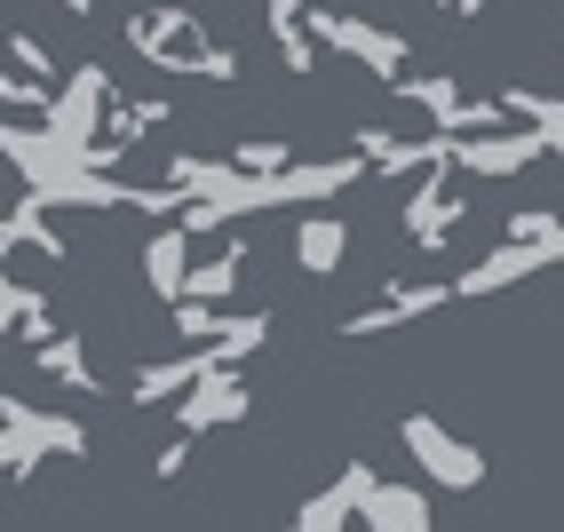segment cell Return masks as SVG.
<instances>
[{
	"label": "cell",
	"instance_id": "cell-1",
	"mask_svg": "<svg viewBox=\"0 0 564 532\" xmlns=\"http://www.w3.org/2000/svg\"><path fill=\"white\" fill-rule=\"evenodd\" d=\"M405 445L422 453V469H430V477H445V485H477V477H485V462H477L462 437H437V422H413V430H405Z\"/></svg>",
	"mask_w": 564,
	"mask_h": 532
},
{
	"label": "cell",
	"instance_id": "cell-2",
	"mask_svg": "<svg viewBox=\"0 0 564 532\" xmlns=\"http://www.w3.org/2000/svg\"><path fill=\"white\" fill-rule=\"evenodd\" d=\"M343 247H350L343 222H303V239H294V262H303L311 279H334V271H343Z\"/></svg>",
	"mask_w": 564,
	"mask_h": 532
},
{
	"label": "cell",
	"instance_id": "cell-3",
	"mask_svg": "<svg viewBox=\"0 0 564 532\" xmlns=\"http://www.w3.org/2000/svg\"><path fill=\"white\" fill-rule=\"evenodd\" d=\"M437 9H454V17H462V24H469V17H477V9H485V0H437Z\"/></svg>",
	"mask_w": 564,
	"mask_h": 532
}]
</instances>
